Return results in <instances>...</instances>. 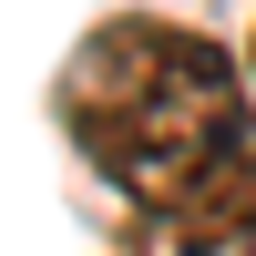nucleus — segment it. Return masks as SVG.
<instances>
[{"label":"nucleus","mask_w":256,"mask_h":256,"mask_svg":"<svg viewBox=\"0 0 256 256\" xmlns=\"http://www.w3.org/2000/svg\"><path fill=\"white\" fill-rule=\"evenodd\" d=\"M62 123L144 226L256 205V82L184 20H102L62 72Z\"/></svg>","instance_id":"obj_1"},{"label":"nucleus","mask_w":256,"mask_h":256,"mask_svg":"<svg viewBox=\"0 0 256 256\" xmlns=\"http://www.w3.org/2000/svg\"><path fill=\"white\" fill-rule=\"evenodd\" d=\"M134 256H256V205H216V216H164L144 226Z\"/></svg>","instance_id":"obj_2"},{"label":"nucleus","mask_w":256,"mask_h":256,"mask_svg":"<svg viewBox=\"0 0 256 256\" xmlns=\"http://www.w3.org/2000/svg\"><path fill=\"white\" fill-rule=\"evenodd\" d=\"M246 82H256V41H246Z\"/></svg>","instance_id":"obj_3"}]
</instances>
